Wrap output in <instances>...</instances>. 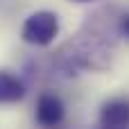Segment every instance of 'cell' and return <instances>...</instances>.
<instances>
[{
    "label": "cell",
    "mask_w": 129,
    "mask_h": 129,
    "mask_svg": "<svg viewBox=\"0 0 129 129\" xmlns=\"http://www.w3.org/2000/svg\"><path fill=\"white\" fill-rule=\"evenodd\" d=\"M59 29H61V23H59L57 11L36 9V11H32V14L25 16V20L20 25V39L27 45L48 48L59 36Z\"/></svg>",
    "instance_id": "1"
},
{
    "label": "cell",
    "mask_w": 129,
    "mask_h": 129,
    "mask_svg": "<svg viewBox=\"0 0 129 129\" xmlns=\"http://www.w3.org/2000/svg\"><path fill=\"white\" fill-rule=\"evenodd\" d=\"M63 116H66V104L61 102L59 95H54V93L39 95L36 107H34V118H36L39 125L54 127V125H59L63 120Z\"/></svg>",
    "instance_id": "2"
},
{
    "label": "cell",
    "mask_w": 129,
    "mask_h": 129,
    "mask_svg": "<svg viewBox=\"0 0 129 129\" xmlns=\"http://www.w3.org/2000/svg\"><path fill=\"white\" fill-rule=\"evenodd\" d=\"M98 122L109 129L129 127V100L127 98H111L100 107Z\"/></svg>",
    "instance_id": "3"
},
{
    "label": "cell",
    "mask_w": 129,
    "mask_h": 129,
    "mask_svg": "<svg viewBox=\"0 0 129 129\" xmlns=\"http://www.w3.org/2000/svg\"><path fill=\"white\" fill-rule=\"evenodd\" d=\"M25 93L27 88L23 79L9 68H0V104H18Z\"/></svg>",
    "instance_id": "4"
},
{
    "label": "cell",
    "mask_w": 129,
    "mask_h": 129,
    "mask_svg": "<svg viewBox=\"0 0 129 129\" xmlns=\"http://www.w3.org/2000/svg\"><path fill=\"white\" fill-rule=\"evenodd\" d=\"M120 34H122V36L129 41V11L122 16V18H120Z\"/></svg>",
    "instance_id": "5"
},
{
    "label": "cell",
    "mask_w": 129,
    "mask_h": 129,
    "mask_svg": "<svg viewBox=\"0 0 129 129\" xmlns=\"http://www.w3.org/2000/svg\"><path fill=\"white\" fill-rule=\"evenodd\" d=\"M70 2H77V5H86V2H95V0H70Z\"/></svg>",
    "instance_id": "6"
}]
</instances>
